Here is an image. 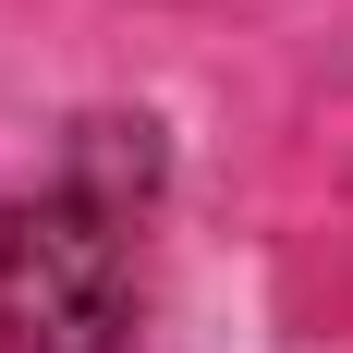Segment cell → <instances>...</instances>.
Segmentation results:
<instances>
[{"mask_svg": "<svg viewBox=\"0 0 353 353\" xmlns=\"http://www.w3.org/2000/svg\"><path fill=\"white\" fill-rule=\"evenodd\" d=\"M0 353H134V219L110 183L0 195Z\"/></svg>", "mask_w": 353, "mask_h": 353, "instance_id": "cell-1", "label": "cell"}]
</instances>
